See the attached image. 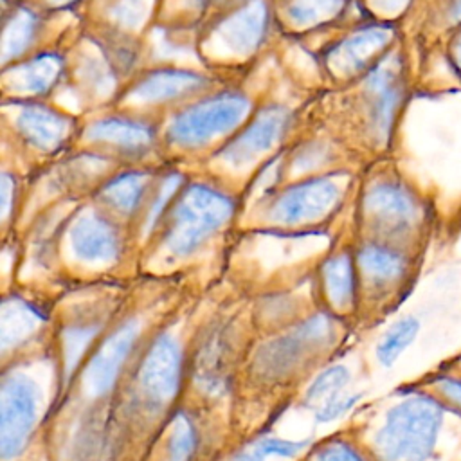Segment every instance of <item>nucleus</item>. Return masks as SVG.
Returning <instances> with one entry per match:
<instances>
[{
    "label": "nucleus",
    "mask_w": 461,
    "mask_h": 461,
    "mask_svg": "<svg viewBox=\"0 0 461 461\" xmlns=\"http://www.w3.org/2000/svg\"><path fill=\"white\" fill-rule=\"evenodd\" d=\"M432 202L396 169H384L366 180L358 196L362 238L423 250L434 227Z\"/></svg>",
    "instance_id": "f257e3e1"
},
{
    "label": "nucleus",
    "mask_w": 461,
    "mask_h": 461,
    "mask_svg": "<svg viewBox=\"0 0 461 461\" xmlns=\"http://www.w3.org/2000/svg\"><path fill=\"white\" fill-rule=\"evenodd\" d=\"M238 202L218 185L194 180L173 200L158 229V249L173 259H185L202 250L234 218Z\"/></svg>",
    "instance_id": "f03ea898"
},
{
    "label": "nucleus",
    "mask_w": 461,
    "mask_h": 461,
    "mask_svg": "<svg viewBox=\"0 0 461 461\" xmlns=\"http://www.w3.org/2000/svg\"><path fill=\"white\" fill-rule=\"evenodd\" d=\"M353 85L358 88L362 137L373 149L385 151L411 95V68L402 43Z\"/></svg>",
    "instance_id": "7ed1b4c3"
},
{
    "label": "nucleus",
    "mask_w": 461,
    "mask_h": 461,
    "mask_svg": "<svg viewBox=\"0 0 461 461\" xmlns=\"http://www.w3.org/2000/svg\"><path fill=\"white\" fill-rule=\"evenodd\" d=\"M250 97L238 88L207 92L175 108L162 131V142L178 151H198L230 139L252 115Z\"/></svg>",
    "instance_id": "20e7f679"
},
{
    "label": "nucleus",
    "mask_w": 461,
    "mask_h": 461,
    "mask_svg": "<svg viewBox=\"0 0 461 461\" xmlns=\"http://www.w3.org/2000/svg\"><path fill=\"white\" fill-rule=\"evenodd\" d=\"M447 409L429 393L416 391L393 405L375 436L380 461H434Z\"/></svg>",
    "instance_id": "39448f33"
},
{
    "label": "nucleus",
    "mask_w": 461,
    "mask_h": 461,
    "mask_svg": "<svg viewBox=\"0 0 461 461\" xmlns=\"http://www.w3.org/2000/svg\"><path fill=\"white\" fill-rule=\"evenodd\" d=\"M346 193L344 171L303 176L267 196L261 216L274 230H303L330 218L342 205Z\"/></svg>",
    "instance_id": "423d86ee"
},
{
    "label": "nucleus",
    "mask_w": 461,
    "mask_h": 461,
    "mask_svg": "<svg viewBox=\"0 0 461 461\" xmlns=\"http://www.w3.org/2000/svg\"><path fill=\"white\" fill-rule=\"evenodd\" d=\"M398 43V23L367 18L330 43L321 54V65L333 79L353 85Z\"/></svg>",
    "instance_id": "0eeeda50"
},
{
    "label": "nucleus",
    "mask_w": 461,
    "mask_h": 461,
    "mask_svg": "<svg viewBox=\"0 0 461 461\" xmlns=\"http://www.w3.org/2000/svg\"><path fill=\"white\" fill-rule=\"evenodd\" d=\"M81 137L90 149H97L119 160L122 166H137L158 148L162 140L158 121L142 112H112L90 121Z\"/></svg>",
    "instance_id": "6e6552de"
},
{
    "label": "nucleus",
    "mask_w": 461,
    "mask_h": 461,
    "mask_svg": "<svg viewBox=\"0 0 461 461\" xmlns=\"http://www.w3.org/2000/svg\"><path fill=\"white\" fill-rule=\"evenodd\" d=\"M294 126V112L281 103L256 108L247 122L212 153L214 162L232 171L252 167L272 155L286 140Z\"/></svg>",
    "instance_id": "1a4fd4ad"
},
{
    "label": "nucleus",
    "mask_w": 461,
    "mask_h": 461,
    "mask_svg": "<svg viewBox=\"0 0 461 461\" xmlns=\"http://www.w3.org/2000/svg\"><path fill=\"white\" fill-rule=\"evenodd\" d=\"M214 81L203 72L182 67H155L140 72L130 79L128 86L121 92L119 101L131 106L130 112L137 108H155L185 104L207 92H211Z\"/></svg>",
    "instance_id": "9d476101"
},
{
    "label": "nucleus",
    "mask_w": 461,
    "mask_h": 461,
    "mask_svg": "<svg viewBox=\"0 0 461 461\" xmlns=\"http://www.w3.org/2000/svg\"><path fill=\"white\" fill-rule=\"evenodd\" d=\"M353 252L360 288L378 295H389L407 288L414 279L421 258L420 252L371 238H362Z\"/></svg>",
    "instance_id": "9b49d317"
},
{
    "label": "nucleus",
    "mask_w": 461,
    "mask_h": 461,
    "mask_svg": "<svg viewBox=\"0 0 461 461\" xmlns=\"http://www.w3.org/2000/svg\"><path fill=\"white\" fill-rule=\"evenodd\" d=\"M13 115L11 126L14 135L25 148L56 155L63 151L79 133L77 122L72 115L58 110L43 101H11Z\"/></svg>",
    "instance_id": "f8f14e48"
},
{
    "label": "nucleus",
    "mask_w": 461,
    "mask_h": 461,
    "mask_svg": "<svg viewBox=\"0 0 461 461\" xmlns=\"http://www.w3.org/2000/svg\"><path fill=\"white\" fill-rule=\"evenodd\" d=\"M128 227L99 205L85 207L70 220L68 245L76 259L88 265H108L121 258Z\"/></svg>",
    "instance_id": "ddd939ff"
},
{
    "label": "nucleus",
    "mask_w": 461,
    "mask_h": 461,
    "mask_svg": "<svg viewBox=\"0 0 461 461\" xmlns=\"http://www.w3.org/2000/svg\"><path fill=\"white\" fill-rule=\"evenodd\" d=\"M158 175V167L121 166L94 193L95 205L131 230L146 209Z\"/></svg>",
    "instance_id": "4468645a"
},
{
    "label": "nucleus",
    "mask_w": 461,
    "mask_h": 461,
    "mask_svg": "<svg viewBox=\"0 0 461 461\" xmlns=\"http://www.w3.org/2000/svg\"><path fill=\"white\" fill-rule=\"evenodd\" d=\"M38 387L23 375L4 380L0 394V452L4 459L18 456L38 420Z\"/></svg>",
    "instance_id": "2eb2a0df"
},
{
    "label": "nucleus",
    "mask_w": 461,
    "mask_h": 461,
    "mask_svg": "<svg viewBox=\"0 0 461 461\" xmlns=\"http://www.w3.org/2000/svg\"><path fill=\"white\" fill-rule=\"evenodd\" d=\"M331 335L333 322L330 315H313L301 322L292 333L279 337L261 348L256 358V366L263 375L274 378L283 376L301 362L303 355L322 348V344H326Z\"/></svg>",
    "instance_id": "dca6fc26"
},
{
    "label": "nucleus",
    "mask_w": 461,
    "mask_h": 461,
    "mask_svg": "<svg viewBox=\"0 0 461 461\" xmlns=\"http://www.w3.org/2000/svg\"><path fill=\"white\" fill-rule=\"evenodd\" d=\"M272 9L267 0H241L214 25V41L220 52L249 56L258 50L268 34Z\"/></svg>",
    "instance_id": "f3484780"
},
{
    "label": "nucleus",
    "mask_w": 461,
    "mask_h": 461,
    "mask_svg": "<svg viewBox=\"0 0 461 461\" xmlns=\"http://www.w3.org/2000/svg\"><path fill=\"white\" fill-rule=\"evenodd\" d=\"M65 70L63 54L38 50L4 67V90L11 94V101H40L59 85Z\"/></svg>",
    "instance_id": "a211bd4d"
},
{
    "label": "nucleus",
    "mask_w": 461,
    "mask_h": 461,
    "mask_svg": "<svg viewBox=\"0 0 461 461\" xmlns=\"http://www.w3.org/2000/svg\"><path fill=\"white\" fill-rule=\"evenodd\" d=\"M139 387L155 403H164L175 396L182 378V349L167 335H158L148 348L139 366Z\"/></svg>",
    "instance_id": "6ab92c4d"
},
{
    "label": "nucleus",
    "mask_w": 461,
    "mask_h": 461,
    "mask_svg": "<svg viewBox=\"0 0 461 461\" xmlns=\"http://www.w3.org/2000/svg\"><path fill=\"white\" fill-rule=\"evenodd\" d=\"M139 335V322L135 319H128L101 342L90 357L83 375V387L88 396H101L110 391L126 358L135 348Z\"/></svg>",
    "instance_id": "aec40b11"
},
{
    "label": "nucleus",
    "mask_w": 461,
    "mask_h": 461,
    "mask_svg": "<svg viewBox=\"0 0 461 461\" xmlns=\"http://www.w3.org/2000/svg\"><path fill=\"white\" fill-rule=\"evenodd\" d=\"M45 11L27 4H14L4 14L2 63L4 67L16 63L38 50L36 43L43 34Z\"/></svg>",
    "instance_id": "412c9836"
},
{
    "label": "nucleus",
    "mask_w": 461,
    "mask_h": 461,
    "mask_svg": "<svg viewBox=\"0 0 461 461\" xmlns=\"http://www.w3.org/2000/svg\"><path fill=\"white\" fill-rule=\"evenodd\" d=\"M322 290L330 304L337 310H346L355 304L360 292L358 270L353 250H342L330 256L321 268Z\"/></svg>",
    "instance_id": "4be33fe9"
},
{
    "label": "nucleus",
    "mask_w": 461,
    "mask_h": 461,
    "mask_svg": "<svg viewBox=\"0 0 461 461\" xmlns=\"http://www.w3.org/2000/svg\"><path fill=\"white\" fill-rule=\"evenodd\" d=\"M286 25L297 31H310L339 20L349 7V0H281Z\"/></svg>",
    "instance_id": "5701e85b"
},
{
    "label": "nucleus",
    "mask_w": 461,
    "mask_h": 461,
    "mask_svg": "<svg viewBox=\"0 0 461 461\" xmlns=\"http://www.w3.org/2000/svg\"><path fill=\"white\" fill-rule=\"evenodd\" d=\"M185 184H187V178L182 171L178 169L160 171L155 189L146 203V209L135 225V230H139L140 236L148 238L149 234H155L162 218L171 207L173 200L178 196V193L184 189Z\"/></svg>",
    "instance_id": "b1692460"
},
{
    "label": "nucleus",
    "mask_w": 461,
    "mask_h": 461,
    "mask_svg": "<svg viewBox=\"0 0 461 461\" xmlns=\"http://www.w3.org/2000/svg\"><path fill=\"white\" fill-rule=\"evenodd\" d=\"M420 333V321L414 315H405L391 324L376 346V358L382 366L391 367L398 357L414 342Z\"/></svg>",
    "instance_id": "393cba45"
},
{
    "label": "nucleus",
    "mask_w": 461,
    "mask_h": 461,
    "mask_svg": "<svg viewBox=\"0 0 461 461\" xmlns=\"http://www.w3.org/2000/svg\"><path fill=\"white\" fill-rule=\"evenodd\" d=\"M432 394L450 414L461 420V366H445L429 375L425 389Z\"/></svg>",
    "instance_id": "a878e982"
},
{
    "label": "nucleus",
    "mask_w": 461,
    "mask_h": 461,
    "mask_svg": "<svg viewBox=\"0 0 461 461\" xmlns=\"http://www.w3.org/2000/svg\"><path fill=\"white\" fill-rule=\"evenodd\" d=\"M40 313L23 301H5L2 308V346L4 349L11 344L25 339L40 321Z\"/></svg>",
    "instance_id": "bb28decb"
},
{
    "label": "nucleus",
    "mask_w": 461,
    "mask_h": 461,
    "mask_svg": "<svg viewBox=\"0 0 461 461\" xmlns=\"http://www.w3.org/2000/svg\"><path fill=\"white\" fill-rule=\"evenodd\" d=\"M198 445V430L189 416L178 414L167 443V461H191Z\"/></svg>",
    "instance_id": "cd10ccee"
},
{
    "label": "nucleus",
    "mask_w": 461,
    "mask_h": 461,
    "mask_svg": "<svg viewBox=\"0 0 461 461\" xmlns=\"http://www.w3.org/2000/svg\"><path fill=\"white\" fill-rule=\"evenodd\" d=\"M153 5V0H113L108 7L112 27L117 31H131L140 27Z\"/></svg>",
    "instance_id": "c85d7f7f"
},
{
    "label": "nucleus",
    "mask_w": 461,
    "mask_h": 461,
    "mask_svg": "<svg viewBox=\"0 0 461 461\" xmlns=\"http://www.w3.org/2000/svg\"><path fill=\"white\" fill-rule=\"evenodd\" d=\"M333 158L331 148L324 142H308L303 144L301 149H295V153L290 155L286 166L292 171H317L322 169L330 160Z\"/></svg>",
    "instance_id": "c756f323"
},
{
    "label": "nucleus",
    "mask_w": 461,
    "mask_h": 461,
    "mask_svg": "<svg viewBox=\"0 0 461 461\" xmlns=\"http://www.w3.org/2000/svg\"><path fill=\"white\" fill-rule=\"evenodd\" d=\"M349 382V373L344 366H333L324 369L306 389L308 402H319L326 396L337 394V391Z\"/></svg>",
    "instance_id": "7c9ffc66"
},
{
    "label": "nucleus",
    "mask_w": 461,
    "mask_h": 461,
    "mask_svg": "<svg viewBox=\"0 0 461 461\" xmlns=\"http://www.w3.org/2000/svg\"><path fill=\"white\" fill-rule=\"evenodd\" d=\"M430 25L439 32L441 40L461 27V0H436L430 9Z\"/></svg>",
    "instance_id": "2f4dec72"
},
{
    "label": "nucleus",
    "mask_w": 461,
    "mask_h": 461,
    "mask_svg": "<svg viewBox=\"0 0 461 461\" xmlns=\"http://www.w3.org/2000/svg\"><path fill=\"white\" fill-rule=\"evenodd\" d=\"M416 0H358L362 9L375 20L393 22L398 20L414 5Z\"/></svg>",
    "instance_id": "473e14b6"
},
{
    "label": "nucleus",
    "mask_w": 461,
    "mask_h": 461,
    "mask_svg": "<svg viewBox=\"0 0 461 461\" xmlns=\"http://www.w3.org/2000/svg\"><path fill=\"white\" fill-rule=\"evenodd\" d=\"M304 443L301 441H286V439H263L258 445H254L247 454L238 457V461H263L270 454L277 456H295Z\"/></svg>",
    "instance_id": "72a5a7b5"
},
{
    "label": "nucleus",
    "mask_w": 461,
    "mask_h": 461,
    "mask_svg": "<svg viewBox=\"0 0 461 461\" xmlns=\"http://www.w3.org/2000/svg\"><path fill=\"white\" fill-rule=\"evenodd\" d=\"M441 56L452 77L461 83V27L450 31L441 40Z\"/></svg>",
    "instance_id": "f704fd0d"
},
{
    "label": "nucleus",
    "mask_w": 461,
    "mask_h": 461,
    "mask_svg": "<svg viewBox=\"0 0 461 461\" xmlns=\"http://www.w3.org/2000/svg\"><path fill=\"white\" fill-rule=\"evenodd\" d=\"M362 394H348V396H339V394H333L330 396V400L321 407V411L317 412V420L321 423H326V421H331V420H337L339 416L346 414L351 407H355V403L360 400Z\"/></svg>",
    "instance_id": "c9c22d12"
},
{
    "label": "nucleus",
    "mask_w": 461,
    "mask_h": 461,
    "mask_svg": "<svg viewBox=\"0 0 461 461\" xmlns=\"http://www.w3.org/2000/svg\"><path fill=\"white\" fill-rule=\"evenodd\" d=\"M315 461H364V457L344 443H331L317 452Z\"/></svg>",
    "instance_id": "e433bc0d"
},
{
    "label": "nucleus",
    "mask_w": 461,
    "mask_h": 461,
    "mask_svg": "<svg viewBox=\"0 0 461 461\" xmlns=\"http://www.w3.org/2000/svg\"><path fill=\"white\" fill-rule=\"evenodd\" d=\"M79 0H38V7L45 13L50 11H61V9H68L74 7Z\"/></svg>",
    "instance_id": "4c0bfd02"
},
{
    "label": "nucleus",
    "mask_w": 461,
    "mask_h": 461,
    "mask_svg": "<svg viewBox=\"0 0 461 461\" xmlns=\"http://www.w3.org/2000/svg\"><path fill=\"white\" fill-rule=\"evenodd\" d=\"M212 2H218V4H229V2H230V5H236V4L241 2V0H212Z\"/></svg>",
    "instance_id": "58836bf2"
}]
</instances>
